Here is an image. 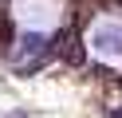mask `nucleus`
I'll list each match as a JSON object with an SVG mask.
<instances>
[{
    "mask_svg": "<svg viewBox=\"0 0 122 118\" xmlns=\"http://www.w3.org/2000/svg\"><path fill=\"white\" fill-rule=\"evenodd\" d=\"M59 39L63 36L51 39V36H40V31H24V36L8 47V63L20 71V75H36V71L59 51Z\"/></svg>",
    "mask_w": 122,
    "mask_h": 118,
    "instance_id": "1",
    "label": "nucleus"
},
{
    "mask_svg": "<svg viewBox=\"0 0 122 118\" xmlns=\"http://www.w3.org/2000/svg\"><path fill=\"white\" fill-rule=\"evenodd\" d=\"M91 43H95L98 55L118 59V55H122V24H98V28L91 31Z\"/></svg>",
    "mask_w": 122,
    "mask_h": 118,
    "instance_id": "2",
    "label": "nucleus"
},
{
    "mask_svg": "<svg viewBox=\"0 0 122 118\" xmlns=\"http://www.w3.org/2000/svg\"><path fill=\"white\" fill-rule=\"evenodd\" d=\"M63 59L71 63V67H83V63H87V47H83L79 39H67V47H63Z\"/></svg>",
    "mask_w": 122,
    "mask_h": 118,
    "instance_id": "3",
    "label": "nucleus"
},
{
    "mask_svg": "<svg viewBox=\"0 0 122 118\" xmlns=\"http://www.w3.org/2000/svg\"><path fill=\"white\" fill-rule=\"evenodd\" d=\"M102 118H122V106H118V110H106Z\"/></svg>",
    "mask_w": 122,
    "mask_h": 118,
    "instance_id": "4",
    "label": "nucleus"
},
{
    "mask_svg": "<svg viewBox=\"0 0 122 118\" xmlns=\"http://www.w3.org/2000/svg\"><path fill=\"white\" fill-rule=\"evenodd\" d=\"M8 118H28V114H24V110H20V114H8Z\"/></svg>",
    "mask_w": 122,
    "mask_h": 118,
    "instance_id": "5",
    "label": "nucleus"
}]
</instances>
